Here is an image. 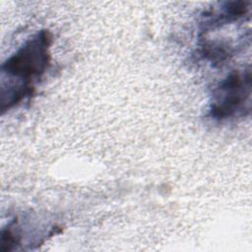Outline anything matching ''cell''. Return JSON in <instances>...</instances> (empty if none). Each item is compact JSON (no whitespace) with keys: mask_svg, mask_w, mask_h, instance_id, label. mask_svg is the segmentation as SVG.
Here are the masks:
<instances>
[{"mask_svg":"<svg viewBox=\"0 0 252 252\" xmlns=\"http://www.w3.org/2000/svg\"><path fill=\"white\" fill-rule=\"evenodd\" d=\"M51 35L39 32L11 55L2 65V110L19 103L32 93L33 82L47 69L50 62Z\"/></svg>","mask_w":252,"mask_h":252,"instance_id":"obj_1","label":"cell"},{"mask_svg":"<svg viewBox=\"0 0 252 252\" xmlns=\"http://www.w3.org/2000/svg\"><path fill=\"white\" fill-rule=\"evenodd\" d=\"M215 94L212 115L219 119L232 116L250 95V73H231L221 82Z\"/></svg>","mask_w":252,"mask_h":252,"instance_id":"obj_2","label":"cell"}]
</instances>
